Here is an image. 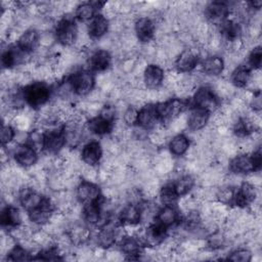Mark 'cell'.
I'll return each instance as SVG.
<instances>
[{
    "label": "cell",
    "mask_w": 262,
    "mask_h": 262,
    "mask_svg": "<svg viewBox=\"0 0 262 262\" xmlns=\"http://www.w3.org/2000/svg\"><path fill=\"white\" fill-rule=\"evenodd\" d=\"M23 95L26 103L32 108H41L47 104L50 96V91L45 82H33L24 87Z\"/></svg>",
    "instance_id": "cell-1"
},
{
    "label": "cell",
    "mask_w": 262,
    "mask_h": 262,
    "mask_svg": "<svg viewBox=\"0 0 262 262\" xmlns=\"http://www.w3.org/2000/svg\"><path fill=\"white\" fill-rule=\"evenodd\" d=\"M251 69L246 66L238 64L235 67L230 74V83L234 88H245L251 77Z\"/></svg>",
    "instance_id": "cell-29"
},
{
    "label": "cell",
    "mask_w": 262,
    "mask_h": 262,
    "mask_svg": "<svg viewBox=\"0 0 262 262\" xmlns=\"http://www.w3.org/2000/svg\"><path fill=\"white\" fill-rule=\"evenodd\" d=\"M102 155H103V149L101 144L96 140H91L83 146L80 156L84 164L88 166L96 167L98 164H100L103 158Z\"/></svg>",
    "instance_id": "cell-12"
},
{
    "label": "cell",
    "mask_w": 262,
    "mask_h": 262,
    "mask_svg": "<svg viewBox=\"0 0 262 262\" xmlns=\"http://www.w3.org/2000/svg\"><path fill=\"white\" fill-rule=\"evenodd\" d=\"M224 59L219 55H209L202 62V73L206 76L217 77L224 72Z\"/></svg>",
    "instance_id": "cell-23"
},
{
    "label": "cell",
    "mask_w": 262,
    "mask_h": 262,
    "mask_svg": "<svg viewBox=\"0 0 262 262\" xmlns=\"http://www.w3.org/2000/svg\"><path fill=\"white\" fill-rule=\"evenodd\" d=\"M112 64V54L107 50L96 49L89 58V68L95 72L102 73L108 70Z\"/></svg>",
    "instance_id": "cell-19"
},
{
    "label": "cell",
    "mask_w": 262,
    "mask_h": 262,
    "mask_svg": "<svg viewBox=\"0 0 262 262\" xmlns=\"http://www.w3.org/2000/svg\"><path fill=\"white\" fill-rule=\"evenodd\" d=\"M66 145L63 127L45 131L43 149L48 156H57Z\"/></svg>",
    "instance_id": "cell-8"
},
{
    "label": "cell",
    "mask_w": 262,
    "mask_h": 262,
    "mask_svg": "<svg viewBox=\"0 0 262 262\" xmlns=\"http://www.w3.org/2000/svg\"><path fill=\"white\" fill-rule=\"evenodd\" d=\"M190 144H189V138L184 134H176L172 137V139L169 142V151L171 155H174L176 157H181L186 154L188 150Z\"/></svg>",
    "instance_id": "cell-32"
},
{
    "label": "cell",
    "mask_w": 262,
    "mask_h": 262,
    "mask_svg": "<svg viewBox=\"0 0 262 262\" xmlns=\"http://www.w3.org/2000/svg\"><path fill=\"white\" fill-rule=\"evenodd\" d=\"M69 235L72 239V243L75 247H80L85 245L87 242L90 241L91 238V231L90 229H88L87 227L78 224V223H74L69 230Z\"/></svg>",
    "instance_id": "cell-28"
},
{
    "label": "cell",
    "mask_w": 262,
    "mask_h": 262,
    "mask_svg": "<svg viewBox=\"0 0 262 262\" xmlns=\"http://www.w3.org/2000/svg\"><path fill=\"white\" fill-rule=\"evenodd\" d=\"M253 253L248 248H237L228 254L227 259L234 262H250L252 261Z\"/></svg>",
    "instance_id": "cell-40"
},
{
    "label": "cell",
    "mask_w": 262,
    "mask_h": 262,
    "mask_svg": "<svg viewBox=\"0 0 262 262\" xmlns=\"http://www.w3.org/2000/svg\"><path fill=\"white\" fill-rule=\"evenodd\" d=\"M39 37L40 33L36 29L31 28L29 30H26L19 36L17 40V46L23 50L31 53L39 47Z\"/></svg>",
    "instance_id": "cell-24"
},
{
    "label": "cell",
    "mask_w": 262,
    "mask_h": 262,
    "mask_svg": "<svg viewBox=\"0 0 262 262\" xmlns=\"http://www.w3.org/2000/svg\"><path fill=\"white\" fill-rule=\"evenodd\" d=\"M137 118H138V110L132 105H129L124 112V114L122 115L123 122L129 127L137 123Z\"/></svg>",
    "instance_id": "cell-45"
},
{
    "label": "cell",
    "mask_w": 262,
    "mask_h": 262,
    "mask_svg": "<svg viewBox=\"0 0 262 262\" xmlns=\"http://www.w3.org/2000/svg\"><path fill=\"white\" fill-rule=\"evenodd\" d=\"M262 61V51L261 46H255L249 54V64L252 67L253 70H260Z\"/></svg>",
    "instance_id": "cell-44"
},
{
    "label": "cell",
    "mask_w": 262,
    "mask_h": 262,
    "mask_svg": "<svg viewBox=\"0 0 262 262\" xmlns=\"http://www.w3.org/2000/svg\"><path fill=\"white\" fill-rule=\"evenodd\" d=\"M158 121V116L155 110V105L151 103L144 104L138 111L137 125L145 130H151L156 127Z\"/></svg>",
    "instance_id": "cell-20"
},
{
    "label": "cell",
    "mask_w": 262,
    "mask_h": 262,
    "mask_svg": "<svg viewBox=\"0 0 262 262\" xmlns=\"http://www.w3.org/2000/svg\"><path fill=\"white\" fill-rule=\"evenodd\" d=\"M119 220L123 225L140 223V209L136 204L128 203L123 207L119 214Z\"/></svg>",
    "instance_id": "cell-26"
},
{
    "label": "cell",
    "mask_w": 262,
    "mask_h": 262,
    "mask_svg": "<svg viewBox=\"0 0 262 262\" xmlns=\"http://www.w3.org/2000/svg\"><path fill=\"white\" fill-rule=\"evenodd\" d=\"M54 35L56 38V42L60 46H74L78 36V26L72 17L62 16V18L59 19L55 28Z\"/></svg>",
    "instance_id": "cell-2"
},
{
    "label": "cell",
    "mask_w": 262,
    "mask_h": 262,
    "mask_svg": "<svg viewBox=\"0 0 262 262\" xmlns=\"http://www.w3.org/2000/svg\"><path fill=\"white\" fill-rule=\"evenodd\" d=\"M120 251L128 260H139L142 245L133 235H126L119 244Z\"/></svg>",
    "instance_id": "cell-18"
},
{
    "label": "cell",
    "mask_w": 262,
    "mask_h": 262,
    "mask_svg": "<svg viewBox=\"0 0 262 262\" xmlns=\"http://www.w3.org/2000/svg\"><path fill=\"white\" fill-rule=\"evenodd\" d=\"M95 8L91 4V2H84L80 3L76 8V16L82 20H91L94 17Z\"/></svg>",
    "instance_id": "cell-39"
},
{
    "label": "cell",
    "mask_w": 262,
    "mask_h": 262,
    "mask_svg": "<svg viewBox=\"0 0 262 262\" xmlns=\"http://www.w3.org/2000/svg\"><path fill=\"white\" fill-rule=\"evenodd\" d=\"M114 123H111L104 119H102L99 116H96L92 119H90L87 123V130L95 135H105L113 130Z\"/></svg>",
    "instance_id": "cell-31"
},
{
    "label": "cell",
    "mask_w": 262,
    "mask_h": 262,
    "mask_svg": "<svg viewBox=\"0 0 262 262\" xmlns=\"http://www.w3.org/2000/svg\"><path fill=\"white\" fill-rule=\"evenodd\" d=\"M68 80L76 95L87 96L94 89L95 78L88 70H76Z\"/></svg>",
    "instance_id": "cell-3"
},
{
    "label": "cell",
    "mask_w": 262,
    "mask_h": 262,
    "mask_svg": "<svg viewBox=\"0 0 262 262\" xmlns=\"http://www.w3.org/2000/svg\"><path fill=\"white\" fill-rule=\"evenodd\" d=\"M101 211L99 205L96 202L85 204L82 208V217L86 224L89 226H97L100 220Z\"/></svg>",
    "instance_id": "cell-30"
},
{
    "label": "cell",
    "mask_w": 262,
    "mask_h": 262,
    "mask_svg": "<svg viewBox=\"0 0 262 262\" xmlns=\"http://www.w3.org/2000/svg\"><path fill=\"white\" fill-rule=\"evenodd\" d=\"M0 220L2 227H7L9 229L16 227L24 222L23 213L17 208L10 205H7L2 209Z\"/></svg>",
    "instance_id": "cell-21"
},
{
    "label": "cell",
    "mask_w": 262,
    "mask_h": 262,
    "mask_svg": "<svg viewBox=\"0 0 262 262\" xmlns=\"http://www.w3.org/2000/svg\"><path fill=\"white\" fill-rule=\"evenodd\" d=\"M199 49L194 46L183 49L175 58L176 71L180 74H186L193 71L199 61Z\"/></svg>",
    "instance_id": "cell-7"
},
{
    "label": "cell",
    "mask_w": 262,
    "mask_h": 262,
    "mask_svg": "<svg viewBox=\"0 0 262 262\" xmlns=\"http://www.w3.org/2000/svg\"><path fill=\"white\" fill-rule=\"evenodd\" d=\"M32 253L28 251L25 247H23L20 244H16L10 252L7 254L6 260L9 261H27L32 260L33 257H31Z\"/></svg>",
    "instance_id": "cell-37"
},
{
    "label": "cell",
    "mask_w": 262,
    "mask_h": 262,
    "mask_svg": "<svg viewBox=\"0 0 262 262\" xmlns=\"http://www.w3.org/2000/svg\"><path fill=\"white\" fill-rule=\"evenodd\" d=\"M87 30L91 39H100L106 35L110 30V20L102 14L95 15L87 25Z\"/></svg>",
    "instance_id": "cell-22"
},
{
    "label": "cell",
    "mask_w": 262,
    "mask_h": 262,
    "mask_svg": "<svg viewBox=\"0 0 262 262\" xmlns=\"http://www.w3.org/2000/svg\"><path fill=\"white\" fill-rule=\"evenodd\" d=\"M187 127V116L183 113L179 115L178 117L174 118L169 122V126L167 128L168 132L171 133H177L182 130H184Z\"/></svg>",
    "instance_id": "cell-41"
},
{
    "label": "cell",
    "mask_w": 262,
    "mask_h": 262,
    "mask_svg": "<svg viewBox=\"0 0 262 262\" xmlns=\"http://www.w3.org/2000/svg\"><path fill=\"white\" fill-rule=\"evenodd\" d=\"M179 218V213L174 206H164L163 208L159 209L156 219L157 223L163 225L166 228L171 227L172 225L176 224Z\"/></svg>",
    "instance_id": "cell-25"
},
{
    "label": "cell",
    "mask_w": 262,
    "mask_h": 262,
    "mask_svg": "<svg viewBox=\"0 0 262 262\" xmlns=\"http://www.w3.org/2000/svg\"><path fill=\"white\" fill-rule=\"evenodd\" d=\"M215 94L220 99H230L234 95V87L229 81L218 80L215 83Z\"/></svg>",
    "instance_id": "cell-35"
},
{
    "label": "cell",
    "mask_w": 262,
    "mask_h": 262,
    "mask_svg": "<svg viewBox=\"0 0 262 262\" xmlns=\"http://www.w3.org/2000/svg\"><path fill=\"white\" fill-rule=\"evenodd\" d=\"M100 196V189L95 182L81 180V182L76 187V200L80 204L85 205L88 203L96 202Z\"/></svg>",
    "instance_id": "cell-11"
},
{
    "label": "cell",
    "mask_w": 262,
    "mask_h": 262,
    "mask_svg": "<svg viewBox=\"0 0 262 262\" xmlns=\"http://www.w3.org/2000/svg\"><path fill=\"white\" fill-rule=\"evenodd\" d=\"M229 170L237 175H248L255 172V166L249 154H237L229 162Z\"/></svg>",
    "instance_id": "cell-16"
},
{
    "label": "cell",
    "mask_w": 262,
    "mask_h": 262,
    "mask_svg": "<svg viewBox=\"0 0 262 262\" xmlns=\"http://www.w3.org/2000/svg\"><path fill=\"white\" fill-rule=\"evenodd\" d=\"M229 13H230V9L226 2L213 1L207 4L205 8L206 18L213 26L221 25L225 19H227V16Z\"/></svg>",
    "instance_id": "cell-9"
},
{
    "label": "cell",
    "mask_w": 262,
    "mask_h": 262,
    "mask_svg": "<svg viewBox=\"0 0 262 262\" xmlns=\"http://www.w3.org/2000/svg\"><path fill=\"white\" fill-rule=\"evenodd\" d=\"M37 150L29 144H19L13 152L16 165L21 168L30 169L38 163Z\"/></svg>",
    "instance_id": "cell-13"
},
{
    "label": "cell",
    "mask_w": 262,
    "mask_h": 262,
    "mask_svg": "<svg viewBox=\"0 0 262 262\" xmlns=\"http://www.w3.org/2000/svg\"><path fill=\"white\" fill-rule=\"evenodd\" d=\"M18 199L23 208L26 211L30 212L41 206L44 196L42 195L41 191L34 189L30 186H24L18 191Z\"/></svg>",
    "instance_id": "cell-15"
},
{
    "label": "cell",
    "mask_w": 262,
    "mask_h": 262,
    "mask_svg": "<svg viewBox=\"0 0 262 262\" xmlns=\"http://www.w3.org/2000/svg\"><path fill=\"white\" fill-rule=\"evenodd\" d=\"M193 102L196 107L203 108L207 112H215L218 110L219 100L212 88L202 86L193 94Z\"/></svg>",
    "instance_id": "cell-6"
},
{
    "label": "cell",
    "mask_w": 262,
    "mask_h": 262,
    "mask_svg": "<svg viewBox=\"0 0 262 262\" xmlns=\"http://www.w3.org/2000/svg\"><path fill=\"white\" fill-rule=\"evenodd\" d=\"M159 198L164 206H173L177 202L179 196L176 193L172 183H169L160 188Z\"/></svg>",
    "instance_id": "cell-36"
},
{
    "label": "cell",
    "mask_w": 262,
    "mask_h": 262,
    "mask_svg": "<svg viewBox=\"0 0 262 262\" xmlns=\"http://www.w3.org/2000/svg\"><path fill=\"white\" fill-rule=\"evenodd\" d=\"M258 200H260V188L244 181L239 184L237 190H235L233 204L237 208L245 209Z\"/></svg>",
    "instance_id": "cell-5"
},
{
    "label": "cell",
    "mask_w": 262,
    "mask_h": 262,
    "mask_svg": "<svg viewBox=\"0 0 262 262\" xmlns=\"http://www.w3.org/2000/svg\"><path fill=\"white\" fill-rule=\"evenodd\" d=\"M209 120L210 113L195 106L190 110L189 114L187 115V128L191 132L201 131L208 125Z\"/></svg>",
    "instance_id": "cell-17"
},
{
    "label": "cell",
    "mask_w": 262,
    "mask_h": 262,
    "mask_svg": "<svg viewBox=\"0 0 262 262\" xmlns=\"http://www.w3.org/2000/svg\"><path fill=\"white\" fill-rule=\"evenodd\" d=\"M14 137H15V129L10 124L2 125V128H1V143H2V145L3 146L8 145L12 141H14Z\"/></svg>",
    "instance_id": "cell-43"
},
{
    "label": "cell",
    "mask_w": 262,
    "mask_h": 262,
    "mask_svg": "<svg viewBox=\"0 0 262 262\" xmlns=\"http://www.w3.org/2000/svg\"><path fill=\"white\" fill-rule=\"evenodd\" d=\"M117 115H118V114H117L115 104H107V105H104V104H103V106H102V108L100 110L98 116L101 117L102 119H104V120L111 122V123H114Z\"/></svg>",
    "instance_id": "cell-47"
},
{
    "label": "cell",
    "mask_w": 262,
    "mask_h": 262,
    "mask_svg": "<svg viewBox=\"0 0 262 262\" xmlns=\"http://www.w3.org/2000/svg\"><path fill=\"white\" fill-rule=\"evenodd\" d=\"M168 130L165 127H155L154 129H151V132L148 133L147 139L148 142L154 145L155 147H161L163 144H165L166 139L168 137Z\"/></svg>",
    "instance_id": "cell-34"
},
{
    "label": "cell",
    "mask_w": 262,
    "mask_h": 262,
    "mask_svg": "<svg viewBox=\"0 0 262 262\" xmlns=\"http://www.w3.org/2000/svg\"><path fill=\"white\" fill-rule=\"evenodd\" d=\"M234 194H235V188L233 186L223 184V185H221L220 188H217L215 201L229 206V205L233 204Z\"/></svg>",
    "instance_id": "cell-33"
},
{
    "label": "cell",
    "mask_w": 262,
    "mask_h": 262,
    "mask_svg": "<svg viewBox=\"0 0 262 262\" xmlns=\"http://www.w3.org/2000/svg\"><path fill=\"white\" fill-rule=\"evenodd\" d=\"M185 105V102L181 98H171L167 101L158 102L155 105V110L158 119L170 122L183 113Z\"/></svg>",
    "instance_id": "cell-4"
},
{
    "label": "cell",
    "mask_w": 262,
    "mask_h": 262,
    "mask_svg": "<svg viewBox=\"0 0 262 262\" xmlns=\"http://www.w3.org/2000/svg\"><path fill=\"white\" fill-rule=\"evenodd\" d=\"M104 259H106L108 261H119V260H123L124 259V255L120 251V249L119 250H115L112 247V248L105 250Z\"/></svg>",
    "instance_id": "cell-48"
},
{
    "label": "cell",
    "mask_w": 262,
    "mask_h": 262,
    "mask_svg": "<svg viewBox=\"0 0 262 262\" xmlns=\"http://www.w3.org/2000/svg\"><path fill=\"white\" fill-rule=\"evenodd\" d=\"M247 182H249L250 184L256 186V187H259L260 188V185H261V176L260 174H256L255 172H252L250 174L247 175Z\"/></svg>",
    "instance_id": "cell-49"
},
{
    "label": "cell",
    "mask_w": 262,
    "mask_h": 262,
    "mask_svg": "<svg viewBox=\"0 0 262 262\" xmlns=\"http://www.w3.org/2000/svg\"><path fill=\"white\" fill-rule=\"evenodd\" d=\"M80 175L84 180L91 182L98 181V169H96V167L88 166L85 164Z\"/></svg>",
    "instance_id": "cell-46"
},
{
    "label": "cell",
    "mask_w": 262,
    "mask_h": 262,
    "mask_svg": "<svg viewBox=\"0 0 262 262\" xmlns=\"http://www.w3.org/2000/svg\"><path fill=\"white\" fill-rule=\"evenodd\" d=\"M165 72L164 69L156 63H148L143 76L142 80L146 89H158L164 84Z\"/></svg>",
    "instance_id": "cell-14"
},
{
    "label": "cell",
    "mask_w": 262,
    "mask_h": 262,
    "mask_svg": "<svg viewBox=\"0 0 262 262\" xmlns=\"http://www.w3.org/2000/svg\"><path fill=\"white\" fill-rule=\"evenodd\" d=\"M156 25L148 16H139L134 23V32L139 42L149 43L156 37Z\"/></svg>",
    "instance_id": "cell-10"
},
{
    "label": "cell",
    "mask_w": 262,
    "mask_h": 262,
    "mask_svg": "<svg viewBox=\"0 0 262 262\" xmlns=\"http://www.w3.org/2000/svg\"><path fill=\"white\" fill-rule=\"evenodd\" d=\"M55 42H56L55 35L51 31H46V32L40 33V37H39V46L40 47L50 50Z\"/></svg>",
    "instance_id": "cell-42"
},
{
    "label": "cell",
    "mask_w": 262,
    "mask_h": 262,
    "mask_svg": "<svg viewBox=\"0 0 262 262\" xmlns=\"http://www.w3.org/2000/svg\"><path fill=\"white\" fill-rule=\"evenodd\" d=\"M44 137L45 132H43L40 128H35L31 132H29L27 144L31 145L37 151L42 150L44 147Z\"/></svg>",
    "instance_id": "cell-38"
},
{
    "label": "cell",
    "mask_w": 262,
    "mask_h": 262,
    "mask_svg": "<svg viewBox=\"0 0 262 262\" xmlns=\"http://www.w3.org/2000/svg\"><path fill=\"white\" fill-rule=\"evenodd\" d=\"M194 184H195L194 178L192 177L191 174H188V173L180 174L172 182V185L176 193L178 194V196H182L189 193L193 189Z\"/></svg>",
    "instance_id": "cell-27"
}]
</instances>
